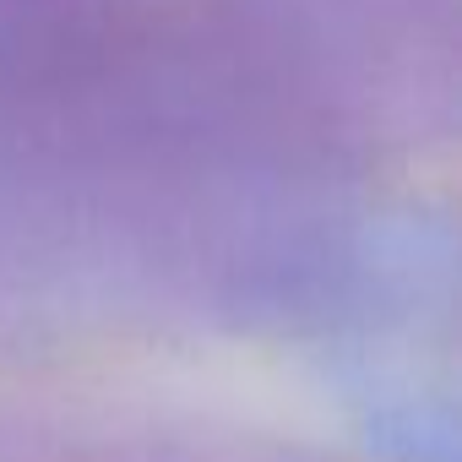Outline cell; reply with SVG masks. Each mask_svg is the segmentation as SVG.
<instances>
[{
	"label": "cell",
	"mask_w": 462,
	"mask_h": 462,
	"mask_svg": "<svg viewBox=\"0 0 462 462\" xmlns=\"http://www.w3.org/2000/svg\"><path fill=\"white\" fill-rule=\"evenodd\" d=\"M0 462H430L348 413H283L190 375L0 381Z\"/></svg>",
	"instance_id": "cell-2"
},
{
	"label": "cell",
	"mask_w": 462,
	"mask_h": 462,
	"mask_svg": "<svg viewBox=\"0 0 462 462\" xmlns=\"http://www.w3.org/2000/svg\"><path fill=\"white\" fill-rule=\"evenodd\" d=\"M457 0H0V381L262 365L457 462Z\"/></svg>",
	"instance_id": "cell-1"
}]
</instances>
